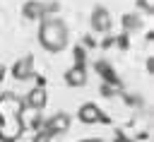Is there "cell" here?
<instances>
[{"mask_svg": "<svg viewBox=\"0 0 154 142\" xmlns=\"http://www.w3.org/2000/svg\"><path fill=\"white\" fill-rule=\"evenodd\" d=\"M65 82H67L70 87H82V84L87 82V70H84L82 65L70 67V70L65 72Z\"/></svg>", "mask_w": 154, "mask_h": 142, "instance_id": "cell-8", "label": "cell"}, {"mask_svg": "<svg viewBox=\"0 0 154 142\" xmlns=\"http://www.w3.org/2000/svg\"><path fill=\"white\" fill-rule=\"evenodd\" d=\"M70 41V31L67 24L58 17H48L41 22L38 26V43L48 51V53H60Z\"/></svg>", "mask_w": 154, "mask_h": 142, "instance_id": "cell-1", "label": "cell"}, {"mask_svg": "<svg viewBox=\"0 0 154 142\" xmlns=\"http://www.w3.org/2000/svg\"><path fill=\"white\" fill-rule=\"evenodd\" d=\"M2 77H5V65L0 63V79H2Z\"/></svg>", "mask_w": 154, "mask_h": 142, "instance_id": "cell-13", "label": "cell"}, {"mask_svg": "<svg viewBox=\"0 0 154 142\" xmlns=\"http://www.w3.org/2000/svg\"><path fill=\"white\" fill-rule=\"evenodd\" d=\"M82 142H106V140H101V137H87V140H82Z\"/></svg>", "mask_w": 154, "mask_h": 142, "instance_id": "cell-12", "label": "cell"}, {"mask_svg": "<svg viewBox=\"0 0 154 142\" xmlns=\"http://www.w3.org/2000/svg\"><path fill=\"white\" fill-rule=\"evenodd\" d=\"M67 130H70V116H67V113H55L53 118L46 120V128H43V132H46L48 137L65 135Z\"/></svg>", "mask_w": 154, "mask_h": 142, "instance_id": "cell-3", "label": "cell"}, {"mask_svg": "<svg viewBox=\"0 0 154 142\" xmlns=\"http://www.w3.org/2000/svg\"><path fill=\"white\" fill-rule=\"evenodd\" d=\"M77 118H79L82 123L91 125V123H101V120H103V113H101V108H99L96 103L87 101V103H82V106H79V111H77Z\"/></svg>", "mask_w": 154, "mask_h": 142, "instance_id": "cell-5", "label": "cell"}, {"mask_svg": "<svg viewBox=\"0 0 154 142\" xmlns=\"http://www.w3.org/2000/svg\"><path fill=\"white\" fill-rule=\"evenodd\" d=\"M22 99L12 91H5L0 94V123L2 120H14V118H22Z\"/></svg>", "mask_w": 154, "mask_h": 142, "instance_id": "cell-2", "label": "cell"}, {"mask_svg": "<svg viewBox=\"0 0 154 142\" xmlns=\"http://www.w3.org/2000/svg\"><path fill=\"white\" fill-rule=\"evenodd\" d=\"M34 75V60L31 58H22L12 65V77L14 79H29Z\"/></svg>", "mask_w": 154, "mask_h": 142, "instance_id": "cell-7", "label": "cell"}, {"mask_svg": "<svg viewBox=\"0 0 154 142\" xmlns=\"http://www.w3.org/2000/svg\"><path fill=\"white\" fill-rule=\"evenodd\" d=\"M140 7L144 12H154V0H140Z\"/></svg>", "mask_w": 154, "mask_h": 142, "instance_id": "cell-10", "label": "cell"}, {"mask_svg": "<svg viewBox=\"0 0 154 142\" xmlns=\"http://www.w3.org/2000/svg\"><path fill=\"white\" fill-rule=\"evenodd\" d=\"M24 17L26 19H41L43 17V5L41 2H26L24 5Z\"/></svg>", "mask_w": 154, "mask_h": 142, "instance_id": "cell-9", "label": "cell"}, {"mask_svg": "<svg viewBox=\"0 0 154 142\" xmlns=\"http://www.w3.org/2000/svg\"><path fill=\"white\" fill-rule=\"evenodd\" d=\"M34 142H51V137L46 135V132H41V135H36V140Z\"/></svg>", "mask_w": 154, "mask_h": 142, "instance_id": "cell-11", "label": "cell"}, {"mask_svg": "<svg viewBox=\"0 0 154 142\" xmlns=\"http://www.w3.org/2000/svg\"><path fill=\"white\" fill-rule=\"evenodd\" d=\"M91 29L99 31V34L111 31V14H108L106 7H101V5L94 7V12H91Z\"/></svg>", "mask_w": 154, "mask_h": 142, "instance_id": "cell-4", "label": "cell"}, {"mask_svg": "<svg viewBox=\"0 0 154 142\" xmlns=\"http://www.w3.org/2000/svg\"><path fill=\"white\" fill-rule=\"evenodd\" d=\"M46 101H48V94H46V87H34L31 91H29V96H26V108H31V111H41V108H46Z\"/></svg>", "mask_w": 154, "mask_h": 142, "instance_id": "cell-6", "label": "cell"}]
</instances>
